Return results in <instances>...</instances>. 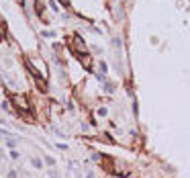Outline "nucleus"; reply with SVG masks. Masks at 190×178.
I'll return each instance as SVG.
<instances>
[{"instance_id":"obj_1","label":"nucleus","mask_w":190,"mask_h":178,"mask_svg":"<svg viewBox=\"0 0 190 178\" xmlns=\"http://www.w3.org/2000/svg\"><path fill=\"white\" fill-rule=\"evenodd\" d=\"M10 102L20 110V113H29L31 110V106H29V100L25 98V96H20V94H14L12 98H10Z\"/></svg>"},{"instance_id":"obj_2","label":"nucleus","mask_w":190,"mask_h":178,"mask_svg":"<svg viewBox=\"0 0 190 178\" xmlns=\"http://www.w3.org/2000/svg\"><path fill=\"white\" fill-rule=\"evenodd\" d=\"M72 49L78 53V55H84L88 49H86V45H84V41H82V37H74V41H72Z\"/></svg>"},{"instance_id":"obj_3","label":"nucleus","mask_w":190,"mask_h":178,"mask_svg":"<svg viewBox=\"0 0 190 178\" xmlns=\"http://www.w3.org/2000/svg\"><path fill=\"white\" fill-rule=\"evenodd\" d=\"M43 10H45V6L41 4V0H35V12H37L39 16H43Z\"/></svg>"},{"instance_id":"obj_4","label":"nucleus","mask_w":190,"mask_h":178,"mask_svg":"<svg viewBox=\"0 0 190 178\" xmlns=\"http://www.w3.org/2000/svg\"><path fill=\"white\" fill-rule=\"evenodd\" d=\"M104 88H106V92H114V84H112V82H106Z\"/></svg>"},{"instance_id":"obj_5","label":"nucleus","mask_w":190,"mask_h":178,"mask_svg":"<svg viewBox=\"0 0 190 178\" xmlns=\"http://www.w3.org/2000/svg\"><path fill=\"white\" fill-rule=\"evenodd\" d=\"M31 162H33V166H35V168H41V166H43V162H41L39 158H33Z\"/></svg>"},{"instance_id":"obj_6","label":"nucleus","mask_w":190,"mask_h":178,"mask_svg":"<svg viewBox=\"0 0 190 178\" xmlns=\"http://www.w3.org/2000/svg\"><path fill=\"white\" fill-rule=\"evenodd\" d=\"M49 6H51V10H59V6H57V2H55V0H49Z\"/></svg>"},{"instance_id":"obj_7","label":"nucleus","mask_w":190,"mask_h":178,"mask_svg":"<svg viewBox=\"0 0 190 178\" xmlns=\"http://www.w3.org/2000/svg\"><path fill=\"white\" fill-rule=\"evenodd\" d=\"M6 145H8L10 149H14V145H16V141H14V139H6Z\"/></svg>"},{"instance_id":"obj_8","label":"nucleus","mask_w":190,"mask_h":178,"mask_svg":"<svg viewBox=\"0 0 190 178\" xmlns=\"http://www.w3.org/2000/svg\"><path fill=\"white\" fill-rule=\"evenodd\" d=\"M98 115H100V117H106V108H104V106L98 108Z\"/></svg>"},{"instance_id":"obj_9","label":"nucleus","mask_w":190,"mask_h":178,"mask_svg":"<svg viewBox=\"0 0 190 178\" xmlns=\"http://www.w3.org/2000/svg\"><path fill=\"white\" fill-rule=\"evenodd\" d=\"M10 158H12V160L18 158V151H16V149H10Z\"/></svg>"},{"instance_id":"obj_10","label":"nucleus","mask_w":190,"mask_h":178,"mask_svg":"<svg viewBox=\"0 0 190 178\" xmlns=\"http://www.w3.org/2000/svg\"><path fill=\"white\" fill-rule=\"evenodd\" d=\"M43 37H55L53 31H43Z\"/></svg>"},{"instance_id":"obj_11","label":"nucleus","mask_w":190,"mask_h":178,"mask_svg":"<svg viewBox=\"0 0 190 178\" xmlns=\"http://www.w3.org/2000/svg\"><path fill=\"white\" fill-rule=\"evenodd\" d=\"M45 162L49 164V166H53V164H55V160H53V158H49V155H47V158H45Z\"/></svg>"},{"instance_id":"obj_12","label":"nucleus","mask_w":190,"mask_h":178,"mask_svg":"<svg viewBox=\"0 0 190 178\" xmlns=\"http://www.w3.org/2000/svg\"><path fill=\"white\" fill-rule=\"evenodd\" d=\"M4 33V23H2V18H0V35Z\"/></svg>"},{"instance_id":"obj_13","label":"nucleus","mask_w":190,"mask_h":178,"mask_svg":"<svg viewBox=\"0 0 190 178\" xmlns=\"http://www.w3.org/2000/svg\"><path fill=\"white\" fill-rule=\"evenodd\" d=\"M8 178H16V172H14V170H10V172H8Z\"/></svg>"},{"instance_id":"obj_14","label":"nucleus","mask_w":190,"mask_h":178,"mask_svg":"<svg viewBox=\"0 0 190 178\" xmlns=\"http://www.w3.org/2000/svg\"><path fill=\"white\" fill-rule=\"evenodd\" d=\"M86 178H94V174H92V172H88V174H86Z\"/></svg>"},{"instance_id":"obj_15","label":"nucleus","mask_w":190,"mask_h":178,"mask_svg":"<svg viewBox=\"0 0 190 178\" xmlns=\"http://www.w3.org/2000/svg\"><path fill=\"white\" fill-rule=\"evenodd\" d=\"M2 158H4V151H2V149H0V160H2Z\"/></svg>"},{"instance_id":"obj_16","label":"nucleus","mask_w":190,"mask_h":178,"mask_svg":"<svg viewBox=\"0 0 190 178\" xmlns=\"http://www.w3.org/2000/svg\"><path fill=\"white\" fill-rule=\"evenodd\" d=\"M67 2H69V0H61V4H65V6H67Z\"/></svg>"},{"instance_id":"obj_17","label":"nucleus","mask_w":190,"mask_h":178,"mask_svg":"<svg viewBox=\"0 0 190 178\" xmlns=\"http://www.w3.org/2000/svg\"><path fill=\"white\" fill-rule=\"evenodd\" d=\"M18 2H22V0H18Z\"/></svg>"},{"instance_id":"obj_18","label":"nucleus","mask_w":190,"mask_h":178,"mask_svg":"<svg viewBox=\"0 0 190 178\" xmlns=\"http://www.w3.org/2000/svg\"><path fill=\"white\" fill-rule=\"evenodd\" d=\"M0 37H2V35H0Z\"/></svg>"}]
</instances>
